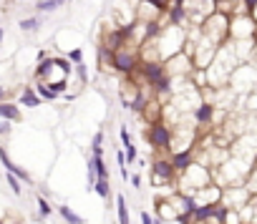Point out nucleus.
I'll use <instances>...</instances> for the list:
<instances>
[{"label": "nucleus", "mask_w": 257, "mask_h": 224, "mask_svg": "<svg viewBox=\"0 0 257 224\" xmlns=\"http://www.w3.org/2000/svg\"><path fill=\"white\" fill-rule=\"evenodd\" d=\"M58 216H61L66 224H86V219H83L81 214H76L68 204H61V206H58Z\"/></svg>", "instance_id": "nucleus-17"}, {"label": "nucleus", "mask_w": 257, "mask_h": 224, "mask_svg": "<svg viewBox=\"0 0 257 224\" xmlns=\"http://www.w3.org/2000/svg\"><path fill=\"white\" fill-rule=\"evenodd\" d=\"M169 159H172V164H174V169H177V174L182 176L189 166H194L197 164V149H184V151H174V154H169Z\"/></svg>", "instance_id": "nucleus-11"}, {"label": "nucleus", "mask_w": 257, "mask_h": 224, "mask_svg": "<svg viewBox=\"0 0 257 224\" xmlns=\"http://www.w3.org/2000/svg\"><path fill=\"white\" fill-rule=\"evenodd\" d=\"M123 151H126V164H134V161H139V149H137V144L126 146Z\"/></svg>", "instance_id": "nucleus-26"}, {"label": "nucleus", "mask_w": 257, "mask_h": 224, "mask_svg": "<svg viewBox=\"0 0 257 224\" xmlns=\"http://www.w3.org/2000/svg\"><path fill=\"white\" fill-rule=\"evenodd\" d=\"M202 36L204 38H209L214 46H224L227 41H229V16H224V13H212L204 23H202Z\"/></svg>", "instance_id": "nucleus-5"}, {"label": "nucleus", "mask_w": 257, "mask_h": 224, "mask_svg": "<svg viewBox=\"0 0 257 224\" xmlns=\"http://www.w3.org/2000/svg\"><path fill=\"white\" fill-rule=\"evenodd\" d=\"M229 41H257V23L247 13L229 18Z\"/></svg>", "instance_id": "nucleus-7"}, {"label": "nucleus", "mask_w": 257, "mask_h": 224, "mask_svg": "<svg viewBox=\"0 0 257 224\" xmlns=\"http://www.w3.org/2000/svg\"><path fill=\"white\" fill-rule=\"evenodd\" d=\"M227 88L232 93H239L242 98H247L249 93H254L257 91V61H247V63L237 66Z\"/></svg>", "instance_id": "nucleus-3"}, {"label": "nucleus", "mask_w": 257, "mask_h": 224, "mask_svg": "<svg viewBox=\"0 0 257 224\" xmlns=\"http://www.w3.org/2000/svg\"><path fill=\"white\" fill-rule=\"evenodd\" d=\"M8 134H11V121L0 119V136H8Z\"/></svg>", "instance_id": "nucleus-33"}, {"label": "nucleus", "mask_w": 257, "mask_h": 224, "mask_svg": "<svg viewBox=\"0 0 257 224\" xmlns=\"http://www.w3.org/2000/svg\"><path fill=\"white\" fill-rule=\"evenodd\" d=\"M68 61H71L73 66L83 63V48H71V51H68Z\"/></svg>", "instance_id": "nucleus-27"}, {"label": "nucleus", "mask_w": 257, "mask_h": 224, "mask_svg": "<svg viewBox=\"0 0 257 224\" xmlns=\"http://www.w3.org/2000/svg\"><path fill=\"white\" fill-rule=\"evenodd\" d=\"M254 11H257V0H242V13L252 16Z\"/></svg>", "instance_id": "nucleus-30"}, {"label": "nucleus", "mask_w": 257, "mask_h": 224, "mask_svg": "<svg viewBox=\"0 0 257 224\" xmlns=\"http://www.w3.org/2000/svg\"><path fill=\"white\" fill-rule=\"evenodd\" d=\"M187 38H189V28H182V26H164V31H162V36L154 41V46H157V51H159V58L167 63L169 58H174V56H179L182 51H184V46H187Z\"/></svg>", "instance_id": "nucleus-2"}, {"label": "nucleus", "mask_w": 257, "mask_h": 224, "mask_svg": "<svg viewBox=\"0 0 257 224\" xmlns=\"http://www.w3.org/2000/svg\"><path fill=\"white\" fill-rule=\"evenodd\" d=\"M147 141L154 151H169L172 154V144H174V126L167 121L152 124L147 129Z\"/></svg>", "instance_id": "nucleus-6"}, {"label": "nucleus", "mask_w": 257, "mask_h": 224, "mask_svg": "<svg viewBox=\"0 0 257 224\" xmlns=\"http://www.w3.org/2000/svg\"><path fill=\"white\" fill-rule=\"evenodd\" d=\"M3 38H6V31H3V28H0V43H3Z\"/></svg>", "instance_id": "nucleus-36"}, {"label": "nucleus", "mask_w": 257, "mask_h": 224, "mask_svg": "<svg viewBox=\"0 0 257 224\" xmlns=\"http://www.w3.org/2000/svg\"><path fill=\"white\" fill-rule=\"evenodd\" d=\"M93 191H96V194H98L103 201H108V199L113 196V191H111V181H108V179H96Z\"/></svg>", "instance_id": "nucleus-19"}, {"label": "nucleus", "mask_w": 257, "mask_h": 224, "mask_svg": "<svg viewBox=\"0 0 257 224\" xmlns=\"http://www.w3.org/2000/svg\"><path fill=\"white\" fill-rule=\"evenodd\" d=\"M249 201H252V194H249V189H247V186L224 189V194H222V204H224V206H229V209H237V211H242Z\"/></svg>", "instance_id": "nucleus-9"}, {"label": "nucleus", "mask_w": 257, "mask_h": 224, "mask_svg": "<svg viewBox=\"0 0 257 224\" xmlns=\"http://www.w3.org/2000/svg\"><path fill=\"white\" fill-rule=\"evenodd\" d=\"M152 184L154 186H162V184H174L177 179H179V174H177V169H174V164H172V159L169 156H157L154 161H152Z\"/></svg>", "instance_id": "nucleus-8"}, {"label": "nucleus", "mask_w": 257, "mask_h": 224, "mask_svg": "<svg viewBox=\"0 0 257 224\" xmlns=\"http://www.w3.org/2000/svg\"><path fill=\"white\" fill-rule=\"evenodd\" d=\"M167 23L169 26H182V28H189V11L187 6H172V11L167 13Z\"/></svg>", "instance_id": "nucleus-13"}, {"label": "nucleus", "mask_w": 257, "mask_h": 224, "mask_svg": "<svg viewBox=\"0 0 257 224\" xmlns=\"http://www.w3.org/2000/svg\"><path fill=\"white\" fill-rule=\"evenodd\" d=\"M142 3H147V6H152L154 11H159L162 16H167V13L172 11V6H174V0H142Z\"/></svg>", "instance_id": "nucleus-21"}, {"label": "nucleus", "mask_w": 257, "mask_h": 224, "mask_svg": "<svg viewBox=\"0 0 257 224\" xmlns=\"http://www.w3.org/2000/svg\"><path fill=\"white\" fill-rule=\"evenodd\" d=\"M139 221H142V224H154V216H152L149 211L142 209V211H139Z\"/></svg>", "instance_id": "nucleus-31"}, {"label": "nucleus", "mask_w": 257, "mask_h": 224, "mask_svg": "<svg viewBox=\"0 0 257 224\" xmlns=\"http://www.w3.org/2000/svg\"><path fill=\"white\" fill-rule=\"evenodd\" d=\"M0 119H3V121H23V114H21V108L16 106V103H0Z\"/></svg>", "instance_id": "nucleus-15"}, {"label": "nucleus", "mask_w": 257, "mask_h": 224, "mask_svg": "<svg viewBox=\"0 0 257 224\" xmlns=\"http://www.w3.org/2000/svg\"><path fill=\"white\" fill-rule=\"evenodd\" d=\"M116 3H118V0H116Z\"/></svg>", "instance_id": "nucleus-39"}, {"label": "nucleus", "mask_w": 257, "mask_h": 224, "mask_svg": "<svg viewBox=\"0 0 257 224\" xmlns=\"http://www.w3.org/2000/svg\"><path fill=\"white\" fill-rule=\"evenodd\" d=\"M113 204H116V216H118V224H132V214H128V204H126V196L118 191L113 196Z\"/></svg>", "instance_id": "nucleus-14"}, {"label": "nucleus", "mask_w": 257, "mask_h": 224, "mask_svg": "<svg viewBox=\"0 0 257 224\" xmlns=\"http://www.w3.org/2000/svg\"><path fill=\"white\" fill-rule=\"evenodd\" d=\"M3 98H6V88L0 86V103H3Z\"/></svg>", "instance_id": "nucleus-34"}, {"label": "nucleus", "mask_w": 257, "mask_h": 224, "mask_svg": "<svg viewBox=\"0 0 257 224\" xmlns=\"http://www.w3.org/2000/svg\"><path fill=\"white\" fill-rule=\"evenodd\" d=\"M58 3H61V8H63V6H66V3H68V0H58Z\"/></svg>", "instance_id": "nucleus-37"}, {"label": "nucleus", "mask_w": 257, "mask_h": 224, "mask_svg": "<svg viewBox=\"0 0 257 224\" xmlns=\"http://www.w3.org/2000/svg\"><path fill=\"white\" fill-rule=\"evenodd\" d=\"M36 206H38V216H43V219L53 214V206H51V201L46 196H36Z\"/></svg>", "instance_id": "nucleus-23"}, {"label": "nucleus", "mask_w": 257, "mask_h": 224, "mask_svg": "<svg viewBox=\"0 0 257 224\" xmlns=\"http://www.w3.org/2000/svg\"><path fill=\"white\" fill-rule=\"evenodd\" d=\"M73 71H76L78 81L86 86V83H88V68H86V63H78V66H73Z\"/></svg>", "instance_id": "nucleus-28"}, {"label": "nucleus", "mask_w": 257, "mask_h": 224, "mask_svg": "<svg viewBox=\"0 0 257 224\" xmlns=\"http://www.w3.org/2000/svg\"><path fill=\"white\" fill-rule=\"evenodd\" d=\"M0 164H3V169L8 171V174H13V176H18L23 184H33V176L23 169V166H18L16 161H11V156H8V151L0 146Z\"/></svg>", "instance_id": "nucleus-12"}, {"label": "nucleus", "mask_w": 257, "mask_h": 224, "mask_svg": "<svg viewBox=\"0 0 257 224\" xmlns=\"http://www.w3.org/2000/svg\"><path fill=\"white\" fill-rule=\"evenodd\" d=\"M41 26H43V18H41V16H31V18H23V21L18 23V28L26 31V33H33V31H38Z\"/></svg>", "instance_id": "nucleus-20"}, {"label": "nucleus", "mask_w": 257, "mask_h": 224, "mask_svg": "<svg viewBox=\"0 0 257 224\" xmlns=\"http://www.w3.org/2000/svg\"><path fill=\"white\" fill-rule=\"evenodd\" d=\"M58 8H61L58 0H38V3H36V11H38V13H53V11H58Z\"/></svg>", "instance_id": "nucleus-24"}, {"label": "nucleus", "mask_w": 257, "mask_h": 224, "mask_svg": "<svg viewBox=\"0 0 257 224\" xmlns=\"http://www.w3.org/2000/svg\"><path fill=\"white\" fill-rule=\"evenodd\" d=\"M21 106H28V108H41V103H43V98L36 93V88H23V93H21Z\"/></svg>", "instance_id": "nucleus-16"}, {"label": "nucleus", "mask_w": 257, "mask_h": 224, "mask_svg": "<svg viewBox=\"0 0 257 224\" xmlns=\"http://www.w3.org/2000/svg\"><path fill=\"white\" fill-rule=\"evenodd\" d=\"M6 181H8V186H11V191H13L16 196H21V194H23V181H21L18 176H13V174H8V171H6Z\"/></svg>", "instance_id": "nucleus-25"}, {"label": "nucleus", "mask_w": 257, "mask_h": 224, "mask_svg": "<svg viewBox=\"0 0 257 224\" xmlns=\"http://www.w3.org/2000/svg\"><path fill=\"white\" fill-rule=\"evenodd\" d=\"M252 174V161L242 159V156H229L224 164H219L217 169H212V179L217 186L222 189H234V186H244L247 179Z\"/></svg>", "instance_id": "nucleus-1"}, {"label": "nucleus", "mask_w": 257, "mask_h": 224, "mask_svg": "<svg viewBox=\"0 0 257 224\" xmlns=\"http://www.w3.org/2000/svg\"><path fill=\"white\" fill-rule=\"evenodd\" d=\"M217 116V103H212L209 98H202V103L192 111V121L194 126H212Z\"/></svg>", "instance_id": "nucleus-10"}, {"label": "nucleus", "mask_w": 257, "mask_h": 224, "mask_svg": "<svg viewBox=\"0 0 257 224\" xmlns=\"http://www.w3.org/2000/svg\"><path fill=\"white\" fill-rule=\"evenodd\" d=\"M103 139H106V131L98 129L91 139V156H103Z\"/></svg>", "instance_id": "nucleus-18"}, {"label": "nucleus", "mask_w": 257, "mask_h": 224, "mask_svg": "<svg viewBox=\"0 0 257 224\" xmlns=\"http://www.w3.org/2000/svg\"><path fill=\"white\" fill-rule=\"evenodd\" d=\"M209 184H214L212 169L204 166V164H199V161H197L194 166H189V169L177 179V189L184 191V194H197L199 189H204V186H209Z\"/></svg>", "instance_id": "nucleus-4"}, {"label": "nucleus", "mask_w": 257, "mask_h": 224, "mask_svg": "<svg viewBox=\"0 0 257 224\" xmlns=\"http://www.w3.org/2000/svg\"><path fill=\"white\" fill-rule=\"evenodd\" d=\"M68 3H73V0H68Z\"/></svg>", "instance_id": "nucleus-38"}, {"label": "nucleus", "mask_w": 257, "mask_h": 224, "mask_svg": "<svg viewBox=\"0 0 257 224\" xmlns=\"http://www.w3.org/2000/svg\"><path fill=\"white\" fill-rule=\"evenodd\" d=\"M128 181H132V186L139 191L142 189V174H132V176H128Z\"/></svg>", "instance_id": "nucleus-32"}, {"label": "nucleus", "mask_w": 257, "mask_h": 224, "mask_svg": "<svg viewBox=\"0 0 257 224\" xmlns=\"http://www.w3.org/2000/svg\"><path fill=\"white\" fill-rule=\"evenodd\" d=\"M36 93H38L43 101H56V98H58V93H56L48 83H38V86H36Z\"/></svg>", "instance_id": "nucleus-22"}, {"label": "nucleus", "mask_w": 257, "mask_h": 224, "mask_svg": "<svg viewBox=\"0 0 257 224\" xmlns=\"http://www.w3.org/2000/svg\"><path fill=\"white\" fill-rule=\"evenodd\" d=\"M252 131H257V111H254V124H252Z\"/></svg>", "instance_id": "nucleus-35"}, {"label": "nucleus", "mask_w": 257, "mask_h": 224, "mask_svg": "<svg viewBox=\"0 0 257 224\" xmlns=\"http://www.w3.org/2000/svg\"><path fill=\"white\" fill-rule=\"evenodd\" d=\"M118 136H121V144H123V149L134 144V141H132V134H128V129H126V126H121V129H118Z\"/></svg>", "instance_id": "nucleus-29"}]
</instances>
